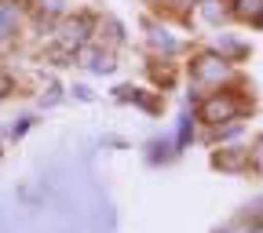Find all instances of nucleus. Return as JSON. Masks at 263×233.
<instances>
[{"label": "nucleus", "instance_id": "9d476101", "mask_svg": "<svg viewBox=\"0 0 263 233\" xmlns=\"http://www.w3.org/2000/svg\"><path fill=\"white\" fill-rule=\"evenodd\" d=\"M8 91H11V77L0 70V95H8Z\"/></svg>", "mask_w": 263, "mask_h": 233}, {"label": "nucleus", "instance_id": "423d86ee", "mask_svg": "<svg viewBox=\"0 0 263 233\" xmlns=\"http://www.w3.org/2000/svg\"><path fill=\"white\" fill-rule=\"evenodd\" d=\"M88 66H91L95 73H110V70H114V55H110V51H106V55L99 51V55H91V62H88Z\"/></svg>", "mask_w": 263, "mask_h": 233}, {"label": "nucleus", "instance_id": "1a4fd4ad", "mask_svg": "<svg viewBox=\"0 0 263 233\" xmlns=\"http://www.w3.org/2000/svg\"><path fill=\"white\" fill-rule=\"evenodd\" d=\"M41 8L55 15V11H62V8H66V0H41Z\"/></svg>", "mask_w": 263, "mask_h": 233}, {"label": "nucleus", "instance_id": "39448f33", "mask_svg": "<svg viewBox=\"0 0 263 233\" xmlns=\"http://www.w3.org/2000/svg\"><path fill=\"white\" fill-rule=\"evenodd\" d=\"M150 40H154V48H157V51H168V55L179 48V40H176V37H168V29H161V26H150Z\"/></svg>", "mask_w": 263, "mask_h": 233}, {"label": "nucleus", "instance_id": "20e7f679", "mask_svg": "<svg viewBox=\"0 0 263 233\" xmlns=\"http://www.w3.org/2000/svg\"><path fill=\"white\" fill-rule=\"evenodd\" d=\"M234 15L245 22H263V0H234Z\"/></svg>", "mask_w": 263, "mask_h": 233}, {"label": "nucleus", "instance_id": "f257e3e1", "mask_svg": "<svg viewBox=\"0 0 263 233\" xmlns=\"http://www.w3.org/2000/svg\"><path fill=\"white\" fill-rule=\"evenodd\" d=\"M238 113H241V102H238L234 95H212L209 102L201 106V120H209V124L238 120Z\"/></svg>", "mask_w": 263, "mask_h": 233}, {"label": "nucleus", "instance_id": "0eeeda50", "mask_svg": "<svg viewBox=\"0 0 263 233\" xmlns=\"http://www.w3.org/2000/svg\"><path fill=\"white\" fill-rule=\"evenodd\" d=\"M201 15L209 22H223V4L219 0H201Z\"/></svg>", "mask_w": 263, "mask_h": 233}, {"label": "nucleus", "instance_id": "f03ea898", "mask_svg": "<svg viewBox=\"0 0 263 233\" xmlns=\"http://www.w3.org/2000/svg\"><path fill=\"white\" fill-rule=\"evenodd\" d=\"M227 73H230L227 70V58H219V55H201L194 62V80L197 84H223Z\"/></svg>", "mask_w": 263, "mask_h": 233}, {"label": "nucleus", "instance_id": "6e6552de", "mask_svg": "<svg viewBox=\"0 0 263 233\" xmlns=\"http://www.w3.org/2000/svg\"><path fill=\"white\" fill-rule=\"evenodd\" d=\"M252 168L263 175V139H259V142H256V150H252Z\"/></svg>", "mask_w": 263, "mask_h": 233}, {"label": "nucleus", "instance_id": "7ed1b4c3", "mask_svg": "<svg viewBox=\"0 0 263 233\" xmlns=\"http://www.w3.org/2000/svg\"><path fill=\"white\" fill-rule=\"evenodd\" d=\"M88 29H91L88 18H70V22L62 26V44H66V48H81V44L88 40Z\"/></svg>", "mask_w": 263, "mask_h": 233}]
</instances>
